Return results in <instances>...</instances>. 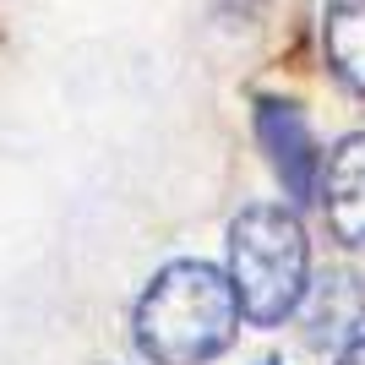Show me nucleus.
<instances>
[{
  "label": "nucleus",
  "mask_w": 365,
  "mask_h": 365,
  "mask_svg": "<svg viewBox=\"0 0 365 365\" xmlns=\"http://www.w3.org/2000/svg\"><path fill=\"white\" fill-rule=\"evenodd\" d=\"M229 289L240 317L278 327L305 294V229L294 207H245L229 224Z\"/></svg>",
  "instance_id": "nucleus-2"
},
{
  "label": "nucleus",
  "mask_w": 365,
  "mask_h": 365,
  "mask_svg": "<svg viewBox=\"0 0 365 365\" xmlns=\"http://www.w3.org/2000/svg\"><path fill=\"white\" fill-rule=\"evenodd\" d=\"M322 49L344 88L365 93V0H327L322 6Z\"/></svg>",
  "instance_id": "nucleus-6"
},
{
  "label": "nucleus",
  "mask_w": 365,
  "mask_h": 365,
  "mask_svg": "<svg viewBox=\"0 0 365 365\" xmlns=\"http://www.w3.org/2000/svg\"><path fill=\"white\" fill-rule=\"evenodd\" d=\"M322 213L344 245H365V131L344 137L322 164Z\"/></svg>",
  "instance_id": "nucleus-5"
},
{
  "label": "nucleus",
  "mask_w": 365,
  "mask_h": 365,
  "mask_svg": "<svg viewBox=\"0 0 365 365\" xmlns=\"http://www.w3.org/2000/svg\"><path fill=\"white\" fill-rule=\"evenodd\" d=\"M240 333V300L207 262H169L137 300V349L153 365H207Z\"/></svg>",
  "instance_id": "nucleus-1"
},
{
  "label": "nucleus",
  "mask_w": 365,
  "mask_h": 365,
  "mask_svg": "<svg viewBox=\"0 0 365 365\" xmlns=\"http://www.w3.org/2000/svg\"><path fill=\"white\" fill-rule=\"evenodd\" d=\"M257 137H262V148H267V164L278 169L284 191H289V202L317 197L322 153H317V137H311L300 104H289V98H262L257 104Z\"/></svg>",
  "instance_id": "nucleus-3"
},
{
  "label": "nucleus",
  "mask_w": 365,
  "mask_h": 365,
  "mask_svg": "<svg viewBox=\"0 0 365 365\" xmlns=\"http://www.w3.org/2000/svg\"><path fill=\"white\" fill-rule=\"evenodd\" d=\"M262 365H273V360H262Z\"/></svg>",
  "instance_id": "nucleus-8"
},
{
  "label": "nucleus",
  "mask_w": 365,
  "mask_h": 365,
  "mask_svg": "<svg viewBox=\"0 0 365 365\" xmlns=\"http://www.w3.org/2000/svg\"><path fill=\"white\" fill-rule=\"evenodd\" d=\"M360 305L365 289L349 267H327L317 273V284H305L300 294V327H305V344L317 349H338V344H354V327H360Z\"/></svg>",
  "instance_id": "nucleus-4"
},
{
  "label": "nucleus",
  "mask_w": 365,
  "mask_h": 365,
  "mask_svg": "<svg viewBox=\"0 0 365 365\" xmlns=\"http://www.w3.org/2000/svg\"><path fill=\"white\" fill-rule=\"evenodd\" d=\"M338 365H365V333H354V344L338 354Z\"/></svg>",
  "instance_id": "nucleus-7"
}]
</instances>
